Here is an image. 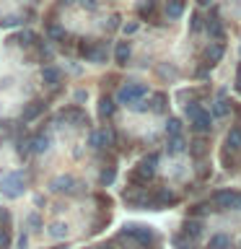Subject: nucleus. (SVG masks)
<instances>
[{
    "label": "nucleus",
    "mask_w": 241,
    "mask_h": 249,
    "mask_svg": "<svg viewBox=\"0 0 241 249\" xmlns=\"http://www.w3.org/2000/svg\"><path fill=\"white\" fill-rule=\"evenodd\" d=\"M0 190H3V197H8V200L21 197V195L26 192V177H23L21 171H11V174L3 177V184H0Z\"/></svg>",
    "instance_id": "obj_1"
},
{
    "label": "nucleus",
    "mask_w": 241,
    "mask_h": 249,
    "mask_svg": "<svg viewBox=\"0 0 241 249\" xmlns=\"http://www.w3.org/2000/svg\"><path fill=\"white\" fill-rule=\"evenodd\" d=\"M122 233H124V236H130V239H135L138 247H151L153 241H155L153 231L148 229V226H140V223H127L122 229Z\"/></svg>",
    "instance_id": "obj_2"
},
{
    "label": "nucleus",
    "mask_w": 241,
    "mask_h": 249,
    "mask_svg": "<svg viewBox=\"0 0 241 249\" xmlns=\"http://www.w3.org/2000/svg\"><path fill=\"white\" fill-rule=\"evenodd\" d=\"M155 163H158V156H155V153H151L148 159H143L135 166V171H132V182H138V184L151 182L153 174H155Z\"/></svg>",
    "instance_id": "obj_3"
},
{
    "label": "nucleus",
    "mask_w": 241,
    "mask_h": 249,
    "mask_svg": "<svg viewBox=\"0 0 241 249\" xmlns=\"http://www.w3.org/2000/svg\"><path fill=\"white\" fill-rule=\"evenodd\" d=\"M187 114H189V120H192V130L194 132H207L210 130V112L207 109H202L200 104H189L187 107Z\"/></svg>",
    "instance_id": "obj_4"
},
{
    "label": "nucleus",
    "mask_w": 241,
    "mask_h": 249,
    "mask_svg": "<svg viewBox=\"0 0 241 249\" xmlns=\"http://www.w3.org/2000/svg\"><path fill=\"white\" fill-rule=\"evenodd\" d=\"M145 93H148V89H145L143 83H124L122 89L117 91V101H120V104H127V107H130V104H135L138 99H143Z\"/></svg>",
    "instance_id": "obj_5"
},
{
    "label": "nucleus",
    "mask_w": 241,
    "mask_h": 249,
    "mask_svg": "<svg viewBox=\"0 0 241 249\" xmlns=\"http://www.w3.org/2000/svg\"><path fill=\"white\" fill-rule=\"evenodd\" d=\"M239 200H241V192H233V190L213 192V205L221 210H239Z\"/></svg>",
    "instance_id": "obj_6"
},
{
    "label": "nucleus",
    "mask_w": 241,
    "mask_h": 249,
    "mask_svg": "<svg viewBox=\"0 0 241 249\" xmlns=\"http://www.w3.org/2000/svg\"><path fill=\"white\" fill-rule=\"evenodd\" d=\"M78 179L75 177H70V174H60V177H54L52 182H50V190L52 192H57V195H73V192H78Z\"/></svg>",
    "instance_id": "obj_7"
},
{
    "label": "nucleus",
    "mask_w": 241,
    "mask_h": 249,
    "mask_svg": "<svg viewBox=\"0 0 241 249\" xmlns=\"http://www.w3.org/2000/svg\"><path fill=\"white\" fill-rule=\"evenodd\" d=\"M60 120H65L68 124H88V114L83 112L81 107H70V109H62L60 112Z\"/></svg>",
    "instance_id": "obj_8"
},
{
    "label": "nucleus",
    "mask_w": 241,
    "mask_h": 249,
    "mask_svg": "<svg viewBox=\"0 0 241 249\" xmlns=\"http://www.w3.org/2000/svg\"><path fill=\"white\" fill-rule=\"evenodd\" d=\"M174 202H176L174 192L166 190V187L155 190V192H153V197H151V205H153V208H166V205H174Z\"/></svg>",
    "instance_id": "obj_9"
},
{
    "label": "nucleus",
    "mask_w": 241,
    "mask_h": 249,
    "mask_svg": "<svg viewBox=\"0 0 241 249\" xmlns=\"http://www.w3.org/2000/svg\"><path fill=\"white\" fill-rule=\"evenodd\" d=\"M225 151L233 156H241V127H231L228 135H225Z\"/></svg>",
    "instance_id": "obj_10"
},
{
    "label": "nucleus",
    "mask_w": 241,
    "mask_h": 249,
    "mask_svg": "<svg viewBox=\"0 0 241 249\" xmlns=\"http://www.w3.org/2000/svg\"><path fill=\"white\" fill-rule=\"evenodd\" d=\"M202 231H205V226H202V221H197V218H187V221L182 223V233L189 236V239L202 236Z\"/></svg>",
    "instance_id": "obj_11"
},
{
    "label": "nucleus",
    "mask_w": 241,
    "mask_h": 249,
    "mask_svg": "<svg viewBox=\"0 0 241 249\" xmlns=\"http://www.w3.org/2000/svg\"><path fill=\"white\" fill-rule=\"evenodd\" d=\"M88 143H91L93 148H106V145L114 143V135H112L109 130H96V132H91Z\"/></svg>",
    "instance_id": "obj_12"
},
{
    "label": "nucleus",
    "mask_w": 241,
    "mask_h": 249,
    "mask_svg": "<svg viewBox=\"0 0 241 249\" xmlns=\"http://www.w3.org/2000/svg\"><path fill=\"white\" fill-rule=\"evenodd\" d=\"M223 52H225V47L218 42V44H210L207 50H205V65L207 68H213V65H218V62L223 60Z\"/></svg>",
    "instance_id": "obj_13"
},
{
    "label": "nucleus",
    "mask_w": 241,
    "mask_h": 249,
    "mask_svg": "<svg viewBox=\"0 0 241 249\" xmlns=\"http://www.w3.org/2000/svg\"><path fill=\"white\" fill-rule=\"evenodd\" d=\"M50 135H44V132H39V135L31 138V153H47L50 151Z\"/></svg>",
    "instance_id": "obj_14"
},
{
    "label": "nucleus",
    "mask_w": 241,
    "mask_h": 249,
    "mask_svg": "<svg viewBox=\"0 0 241 249\" xmlns=\"http://www.w3.org/2000/svg\"><path fill=\"white\" fill-rule=\"evenodd\" d=\"M42 112H44V104H42V101H31V104L21 112V120H23V122H34Z\"/></svg>",
    "instance_id": "obj_15"
},
{
    "label": "nucleus",
    "mask_w": 241,
    "mask_h": 249,
    "mask_svg": "<svg viewBox=\"0 0 241 249\" xmlns=\"http://www.w3.org/2000/svg\"><path fill=\"white\" fill-rule=\"evenodd\" d=\"M184 8H187V0H169L166 3V16L171 21H176L179 16L184 13Z\"/></svg>",
    "instance_id": "obj_16"
},
{
    "label": "nucleus",
    "mask_w": 241,
    "mask_h": 249,
    "mask_svg": "<svg viewBox=\"0 0 241 249\" xmlns=\"http://www.w3.org/2000/svg\"><path fill=\"white\" fill-rule=\"evenodd\" d=\"M127 60H130V44L127 42H117V47H114V62H117V65H127Z\"/></svg>",
    "instance_id": "obj_17"
},
{
    "label": "nucleus",
    "mask_w": 241,
    "mask_h": 249,
    "mask_svg": "<svg viewBox=\"0 0 241 249\" xmlns=\"http://www.w3.org/2000/svg\"><path fill=\"white\" fill-rule=\"evenodd\" d=\"M231 244L233 241H231L228 233H215V236L207 241V249H231Z\"/></svg>",
    "instance_id": "obj_18"
},
{
    "label": "nucleus",
    "mask_w": 241,
    "mask_h": 249,
    "mask_svg": "<svg viewBox=\"0 0 241 249\" xmlns=\"http://www.w3.org/2000/svg\"><path fill=\"white\" fill-rule=\"evenodd\" d=\"M42 81L47 83V86H57L60 81H62V73L57 68H52V65H47L44 70H42Z\"/></svg>",
    "instance_id": "obj_19"
},
{
    "label": "nucleus",
    "mask_w": 241,
    "mask_h": 249,
    "mask_svg": "<svg viewBox=\"0 0 241 249\" xmlns=\"http://www.w3.org/2000/svg\"><path fill=\"white\" fill-rule=\"evenodd\" d=\"M86 60L88 62H104L106 60V50L101 44H91V50H88V54H86Z\"/></svg>",
    "instance_id": "obj_20"
},
{
    "label": "nucleus",
    "mask_w": 241,
    "mask_h": 249,
    "mask_svg": "<svg viewBox=\"0 0 241 249\" xmlns=\"http://www.w3.org/2000/svg\"><path fill=\"white\" fill-rule=\"evenodd\" d=\"M114 109H117V104H114V101L109 99V96H104V99L99 101V114L104 117V120H109V117L114 114Z\"/></svg>",
    "instance_id": "obj_21"
},
{
    "label": "nucleus",
    "mask_w": 241,
    "mask_h": 249,
    "mask_svg": "<svg viewBox=\"0 0 241 249\" xmlns=\"http://www.w3.org/2000/svg\"><path fill=\"white\" fill-rule=\"evenodd\" d=\"M50 236H52V239H65V236H68V223L54 221V223L50 226Z\"/></svg>",
    "instance_id": "obj_22"
},
{
    "label": "nucleus",
    "mask_w": 241,
    "mask_h": 249,
    "mask_svg": "<svg viewBox=\"0 0 241 249\" xmlns=\"http://www.w3.org/2000/svg\"><path fill=\"white\" fill-rule=\"evenodd\" d=\"M213 112H215V117H228V112H231V101H228V99H218Z\"/></svg>",
    "instance_id": "obj_23"
},
{
    "label": "nucleus",
    "mask_w": 241,
    "mask_h": 249,
    "mask_svg": "<svg viewBox=\"0 0 241 249\" xmlns=\"http://www.w3.org/2000/svg\"><path fill=\"white\" fill-rule=\"evenodd\" d=\"M207 31H210L213 36H223V26H221V21H218V16H215V13L207 18Z\"/></svg>",
    "instance_id": "obj_24"
},
{
    "label": "nucleus",
    "mask_w": 241,
    "mask_h": 249,
    "mask_svg": "<svg viewBox=\"0 0 241 249\" xmlns=\"http://www.w3.org/2000/svg\"><path fill=\"white\" fill-rule=\"evenodd\" d=\"M153 11H155V3H153V0H143V3H138V13L143 16V18H151Z\"/></svg>",
    "instance_id": "obj_25"
},
{
    "label": "nucleus",
    "mask_w": 241,
    "mask_h": 249,
    "mask_svg": "<svg viewBox=\"0 0 241 249\" xmlns=\"http://www.w3.org/2000/svg\"><path fill=\"white\" fill-rule=\"evenodd\" d=\"M184 148H187V143H184V138H182V135L169 138V153H182Z\"/></svg>",
    "instance_id": "obj_26"
},
{
    "label": "nucleus",
    "mask_w": 241,
    "mask_h": 249,
    "mask_svg": "<svg viewBox=\"0 0 241 249\" xmlns=\"http://www.w3.org/2000/svg\"><path fill=\"white\" fill-rule=\"evenodd\" d=\"M166 93H155L153 96V107L151 109H155V112H166Z\"/></svg>",
    "instance_id": "obj_27"
},
{
    "label": "nucleus",
    "mask_w": 241,
    "mask_h": 249,
    "mask_svg": "<svg viewBox=\"0 0 241 249\" xmlns=\"http://www.w3.org/2000/svg\"><path fill=\"white\" fill-rule=\"evenodd\" d=\"M166 132H169V138L182 135V122H179V120H169V124H166Z\"/></svg>",
    "instance_id": "obj_28"
},
{
    "label": "nucleus",
    "mask_w": 241,
    "mask_h": 249,
    "mask_svg": "<svg viewBox=\"0 0 241 249\" xmlns=\"http://www.w3.org/2000/svg\"><path fill=\"white\" fill-rule=\"evenodd\" d=\"M13 42H18V44H23V47H29L31 42H34V31H21V34L13 39Z\"/></svg>",
    "instance_id": "obj_29"
},
{
    "label": "nucleus",
    "mask_w": 241,
    "mask_h": 249,
    "mask_svg": "<svg viewBox=\"0 0 241 249\" xmlns=\"http://www.w3.org/2000/svg\"><path fill=\"white\" fill-rule=\"evenodd\" d=\"M18 23H21V18H18V16H3V18H0V26H3V29L18 26Z\"/></svg>",
    "instance_id": "obj_30"
},
{
    "label": "nucleus",
    "mask_w": 241,
    "mask_h": 249,
    "mask_svg": "<svg viewBox=\"0 0 241 249\" xmlns=\"http://www.w3.org/2000/svg\"><path fill=\"white\" fill-rule=\"evenodd\" d=\"M114 177H117V171L114 169H104V171H101V184H112L114 182Z\"/></svg>",
    "instance_id": "obj_31"
},
{
    "label": "nucleus",
    "mask_w": 241,
    "mask_h": 249,
    "mask_svg": "<svg viewBox=\"0 0 241 249\" xmlns=\"http://www.w3.org/2000/svg\"><path fill=\"white\" fill-rule=\"evenodd\" d=\"M8 247H11V233L5 229H0V249H8Z\"/></svg>",
    "instance_id": "obj_32"
},
{
    "label": "nucleus",
    "mask_w": 241,
    "mask_h": 249,
    "mask_svg": "<svg viewBox=\"0 0 241 249\" xmlns=\"http://www.w3.org/2000/svg\"><path fill=\"white\" fill-rule=\"evenodd\" d=\"M202 26H205V18H202L200 13H194V16H192V31H200Z\"/></svg>",
    "instance_id": "obj_33"
},
{
    "label": "nucleus",
    "mask_w": 241,
    "mask_h": 249,
    "mask_svg": "<svg viewBox=\"0 0 241 249\" xmlns=\"http://www.w3.org/2000/svg\"><path fill=\"white\" fill-rule=\"evenodd\" d=\"M205 151H207L205 143H200V140H194V143H192V153H194V156H202Z\"/></svg>",
    "instance_id": "obj_34"
},
{
    "label": "nucleus",
    "mask_w": 241,
    "mask_h": 249,
    "mask_svg": "<svg viewBox=\"0 0 241 249\" xmlns=\"http://www.w3.org/2000/svg\"><path fill=\"white\" fill-rule=\"evenodd\" d=\"M130 107L135 109V112H148V109H151V107H148V101H143V99H138L135 104H130Z\"/></svg>",
    "instance_id": "obj_35"
},
{
    "label": "nucleus",
    "mask_w": 241,
    "mask_h": 249,
    "mask_svg": "<svg viewBox=\"0 0 241 249\" xmlns=\"http://www.w3.org/2000/svg\"><path fill=\"white\" fill-rule=\"evenodd\" d=\"M210 208L207 205H192V215H207Z\"/></svg>",
    "instance_id": "obj_36"
},
{
    "label": "nucleus",
    "mask_w": 241,
    "mask_h": 249,
    "mask_svg": "<svg viewBox=\"0 0 241 249\" xmlns=\"http://www.w3.org/2000/svg\"><path fill=\"white\" fill-rule=\"evenodd\" d=\"M50 36H54V39H65V31H62L60 26H50Z\"/></svg>",
    "instance_id": "obj_37"
},
{
    "label": "nucleus",
    "mask_w": 241,
    "mask_h": 249,
    "mask_svg": "<svg viewBox=\"0 0 241 249\" xmlns=\"http://www.w3.org/2000/svg\"><path fill=\"white\" fill-rule=\"evenodd\" d=\"M29 226H31L34 231H39V229H42V221H39V215H29Z\"/></svg>",
    "instance_id": "obj_38"
},
{
    "label": "nucleus",
    "mask_w": 241,
    "mask_h": 249,
    "mask_svg": "<svg viewBox=\"0 0 241 249\" xmlns=\"http://www.w3.org/2000/svg\"><path fill=\"white\" fill-rule=\"evenodd\" d=\"M138 31V23H124V34H135Z\"/></svg>",
    "instance_id": "obj_39"
},
{
    "label": "nucleus",
    "mask_w": 241,
    "mask_h": 249,
    "mask_svg": "<svg viewBox=\"0 0 241 249\" xmlns=\"http://www.w3.org/2000/svg\"><path fill=\"white\" fill-rule=\"evenodd\" d=\"M26 244H29L26 233H21V236H18V249H26Z\"/></svg>",
    "instance_id": "obj_40"
},
{
    "label": "nucleus",
    "mask_w": 241,
    "mask_h": 249,
    "mask_svg": "<svg viewBox=\"0 0 241 249\" xmlns=\"http://www.w3.org/2000/svg\"><path fill=\"white\" fill-rule=\"evenodd\" d=\"M109 26H112V29L120 26V16H112V18H109Z\"/></svg>",
    "instance_id": "obj_41"
},
{
    "label": "nucleus",
    "mask_w": 241,
    "mask_h": 249,
    "mask_svg": "<svg viewBox=\"0 0 241 249\" xmlns=\"http://www.w3.org/2000/svg\"><path fill=\"white\" fill-rule=\"evenodd\" d=\"M236 91L241 93V68H239V73H236Z\"/></svg>",
    "instance_id": "obj_42"
},
{
    "label": "nucleus",
    "mask_w": 241,
    "mask_h": 249,
    "mask_svg": "<svg viewBox=\"0 0 241 249\" xmlns=\"http://www.w3.org/2000/svg\"><path fill=\"white\" fill-rule=\"evenodd\" d=\"M197 3H200V5H210L213 0H197Z\"/></svg>",
    "instance_id": "obj_43"
},
{
    "label": "nucleus",
    "mask_w": 241,
    "mask_h": 249,
    "mask_svg": "<svg viewBox=\"0 0 241 249\" xmlns=\"http://www.w3.org/2000/svg\"><path fill=\"white\" fill-rule=\"evenodd\" d=\"M99 249H109V247H99Z\"/></svg>",
    "instance_id": "obj_44"
},
{
    "label": "nucleus",
    "mask_w": 241,
    "mask_h": 249,
    "mask_svg": "<svg viewBox=\"0 0 241 249\" xmlns=\"http://www.w3.org/2000/svg\"><path fill=\"white\" fill-rule=\"evenodd\" d=\"M189 249H194V247H189Z\"/></svg>",
    "instance_id": "obj_45"
}]
</instances>
